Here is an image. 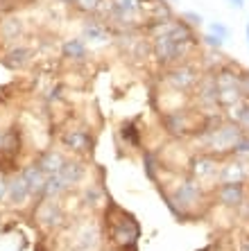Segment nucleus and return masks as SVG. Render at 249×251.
<instances>
[{"label": "nucleus", "mask_w": 249, "mask_h": 251, "mask_svg": "<svg viewBox=\"0 0 249 251\" xmlns=\"http://www.w3.org/2000/svg\"><path fill=\"white\" fill-rule=\"evenodd\" d=\"M161 195H163V199H166L168 208L172 210V215L179 217V222H186V217L191 215L197 206L204 204V199H206V186H202L197 179L186 175L184 179L172 188V195H166L163 190H161Z\"/></svg>", "instance_id": "obj_1"}, {"label": "nucleus", "mask_w": 249, "mask_h": 251, "mask_svg": "<svg viewBox=\"0 0 249 251\" xmlns=\"http://www.w3.org/2000/svg\"><path fill=\"white\" fill-rule=\"evenodd\" d=\"M195 48L197 43H181L170 39V36H157V39H152V57L157 59L159 66L170 68V66L188 61V57H191Z\"/></svg>", "instance_id": "obj_2"}, {"label": "nucleus", "mask_w": 249, "mask_h": 251, "mask_svg": "<svg viewBox=\"0 0 249 251\" xmlns=\"http://www.w3.org/2000/svg\"><path fill=\"white\" fill-rule=\"evenodd\" d=\"M107 220H109V226H111L109 235L113 242H118L120 251H138L136 245H138V238H140V226L132 213L120 210L118 220H111L109 215H107Z\"/></svg>", "instance_id": "obj_3"}, {"label": "nucleus", "mask_w": 249, "mask_h": 251, "mask_svg": "<svg viewBox=\"0 0 249 251\" xmlns=\"http://www.w3.org/2000/svg\"><path fill=\"white\" fill-rule=\"evenodd\" d=\"M145 2L147 0H109L107 16H109L111 23H118L122 29L138 27V16L145 18V23H147Z\"/></svg>", "instance_id": "obj_4"}, {"label": "nucleus", "mask_w": 249, "mask_h": 251, "mask_svg": "<svg viewBox=\"0 0 249 251\" xmlns=\"http://www.w3.org/2000/svg\"><path fill=\"white\" fill-rule=\"evenodd\" d=\"M202 75L204 73L199 66H195L193 61H184V64L170 66L166 73V84L174 93H191L197 86V82L202 79Z\"/></svg>", "instance_id": "obj_5"}, {"label": "nucleus", "mask_w": 249, "mask_h": 251, "mask_svg": "<svg viewBox=\"0 0 249 251\" xmlns=\"http://www.w3.org/2000/svg\"><path fill=\"white\" fill-rule=\"evenodd\" d=\"M204 118L197 120V116L191 109H170L166 116H163V127L170 136L174 138H186V136H195L197 129L202 127Z\"/></svg>", "instance_id": "obj_6"}, {"label": "nucleus", "mask_w": 249, "mask_h": 251, "mask_svg": "<svg viewBox=\"0 0 249 251\" xmlns=\"http://www.w3.org/2000/svg\"><path fill=\"white\" fill-rule=\"evenodd\" d=\"M220 161L211 152H195L188 158V176L197 179L202 186H211V181L218 183V172H220Z\"/></svg>", "instance_id": "obj_7"}, {"label": "nucleus", "mask_w": 249, "mask_h": 251, "mask_svg": "<svg viewBox=\"0 0 249 251\" xmlns=\"http://www.w3.org/2000/svg\"><path fill=\"white\" fill-rule=\"evenodd\" d=\"M34 220L46 228V231H57L66 224V215L61 206L55 199H36L34 206Z\"/></svg>", "instance_id": "obj_8"}, {"label": "nucleus", "mask_w": 249, "mask_h": 251, "mask_svg": "<svg viewBox=\"0 0 249 251\" xmlns=\"http://www.w3.org/2000/svg\"><path fill=\"white\" fill-rule=\"evenodd\" d=\"M195 100L204 116H211L213 109H220V100H218V84H215L213 73H204L202 79L195 86Z\"/></svg>", "instance_id": "obj_9"}, {"label": "nucleus", "mask_w": 249, "mask_h": 251, "mask_svg": "<svg viewBox=\"0 0 249 251\" xmlns=\"http://www.w3.org/2000/svg\"><path fill=\"white\" fill-rule=\"evenodd\" d=\"M247 183L249 181V161L238 156H224L220 161L218 183Z\"/></svg>", "instance_id": "obj_10"}, {"label": "nucleus", "mask_w": 249, "mask_h": 251, "mask_svg": "<svg viewBox=\"0 0 249 251\" xmlns=\"http://www.w3.org/2000/svg\"><path fill=\"white\" fill-rule=\"evenodd\" d=\"M59 143L66 152L73 154H91L93 147H95V138L91 136L88 129H66Z\"/></svg>", "instance_id": "obj_11"}, {"label": "nucleus", "mask_w": 249, "mask_h": 251, "mask_svg": "<svg viewBox=\"0 0 249 251\" xmlns=\"http://www.w3.org/2000/svg\"><path fill=\"white\" fill-rule=\"evenodd\" d=\"M213 197L224 208H240L247 199V183H218Z\"/></svg>", "instance_id": "obj_12"}, {"label": "nucleus", "mask_w": 249, "mask_h": 251, "mask_svg": "<svg viewBox=\"0 0 249 251\" xmlns=\"http://www.w3.org/2000/svg\"><path fill=\"white\" fill-rule=\"evenodd\" d=\"M32 199V190H29L28 181L21 175L9 176V190H7V204L12 208H23Z\"/></svg>", "instance_id": "obj_13"}, {"label": "nucleus", "mask_w": 249, "mask_h": 251, "mask_svg": "<svg viewBox=\"0 0 249 251\" xmlns=\"http://www.w3.org/2000/svg\"><path fill=\"white\" fill-rule=\"evenodd\" d=\"M18 175H21L25 181H28L29 190H32V197L39 199L41 197V190H43V183H46V176H48L46 172L39 168V163H36V161H32V163L23 165Z\"/></svg>", "instance_id": "obj_14"}, {"label": "nucleus", "mask_w": 249, "mask_h": 251, "mask_svg": "<svg viewBox=\"0 0 249 251\" xmlns=\"http://www.w3.org/2000/svg\"><path fill=\"white\" fill-rule=\"evenodd\" d=\"M34 161L39 163V168L50 176V175H59V170L64 168V163L68 158H66L64 152H59V150H46V152H41Z\"/></svg>", "instance_id": "obj_15"}, {"label": "nucleus", "mask_w": 249, "mask_h": 251, "mask_svg": "<svg viewBox=\"0 0 249 251\" xmlns=\"http://www.w3.org/2000/svg\"><path fill=\"white\" fill-rule=\"evenodd\" d=\"M84 175H86V168L80 163V161H75V158H68L64 163V168L59 170V176H61V181L70 188L80 186L82 181H84Z\"/></svg>", "instance_id": "obj_16"}, {"label": "nucleus", "mask_w": 249, "mask_h": 251, "mask_svg": "<svg viewBox=\"0 0 249 251\" xmlns=\"http://www.w3.org/2000/svg\"><path fill=\"white\" fill-rule=\"evenodd\" d=\"M29 59H32V50H29V48L14 46L12 50L2 57V64H5L9 70H21L29 64Z\"/></svg>", "instance_id": "obj_17"}, {"label": "nucleus", "mask_w": 249, "mask_h": 251, "mask_svg": "<svg viewBox=\"0 0 249 251\" xmlns=\"http://www.w3.org/2000/svg\"><path fill=\"white\" fill-rule=\"evenodd\" d=\"M82 36L86 39V41H93V43H107L111 41V32L105 23H100V21H88L84 23L82 27Z\"/></svg>", "instance_id": "obj_18"}, {"label": "nucleus", "mask_w": 249, "mask_h": 251, "mask_svg": "<svg viewBox=\"0 0 249 251\" xmlns=\"http://www.w3.org/2000/svg\"><path fill=\"white\" fill-rule=\"evenodd\" d=\"M61 54L70 61H84L88 54V48H86V41L84 39H66L61 43Z\"/></svg>", "instance_id": "obj_19"}, {"label": "nucleus", "mask_w": 249, "mask_h": 251, "mask_svg": "<svg viewBox=\"0 0 249 251\" xmlns=\"http://www.w3.org/2000/svg\"><path fill=\"white\" fill-rule=\"evenodd\" d=\"M68 193V186L61 181L59 175H50L46 176V183H43V190H41V197L39 199H57L59 195Z\"/></svg>", "instance_id": "obj_20"}, {"label": "nucleus", "mask_w": 249, "mask_h": 251, "mask_svg": "<svg viewBox=\"0 0 249 251\" xmlns=\"http://www.w3.org/2000/svg\"><path fill=\"white\" fill-rule=\"evenodd\" d=\"M23 34V23L16 16H7L5 21H0V39L2 41H14Z\"/></svg>", "instance_id": "obj_21"}, {"label": "nucleus", "mask_w": 249, "mask_h": 251, "mask_svg": "<svg viewBox=\"0 0 249 251\" xmlns=\"http://www.w3.org/2000/svg\"><path fill=\"white\" fill-rule=\"evenodd\" d=\"M120 136L129 147H140V129L134 127V120L120 125Z\"/></svg>", "instance_id": "obj_22"}, {"label": "nucleus", "mask_w": 249, "mask_h": 251, "mask_svg": "<svg viewBox=\"0 0 249 251\" xmlns=\"http://www.w3.org/2000/svg\"><path fill=\"white\" fill-rule=\"evenodd\" d=\"M75 240H77V249H91L95 242H98V231H95V226H84L80 231V233L75 235Z\"/></svg>", "instance_id": "obj_23"}, {"label": "nucleus", "mask_w": 249, "mask_h": 251, "mask_svg": "<svg viewBox=\"0 0 249 251\" xmlns=\"http://www.w3.org/2000/svg\"><path fill=\"white\" fill-rule=\"evenodd\" d=\"M102 2H107V0H73V5L80 9V12L84 14H95L102 9Z\"/></svg>", "instance_id": "obj_24"}, {"label": "nucleus", "mask_w": 249, "mask_h": 251, "mask_svg": "<svg viewBox=\"0 0 249 251\" xmlns=\"http://www.w3.org/2000/svg\"><path fill=\"white\" fill-rule=\"evenodd\" d=\"M199 41H202L206 48H211V50H220V48L224 46V39H222V36H218V34H213V32L199 36Z\"/></svg>", "instance_id": "obj_25"}, {"label": "nucleus", "mask_w": 249, "mask_h": 251, "mask_svg": "<svg viewBox=\"0 0 249 251\" xmlns=\"http://www.w3.org/2000/svg\"><path fill=\"white\" fill-rule=\"evenodd\" d=\"M143 163H145V172H147V176H150V179H157V175H154V165L159 163L157 156H154L152 152H145Z\"/></svg>", "instance_id": "obj_26"}, {"label": "nucleus", "mask_w": 249, "mask_h": 251, "mask_svg": "<svg viewBox=\"0 0 249 251\" xmlns=\"http://www.w3.org/2000/svg\"><path fill=\"white\" fill-rule=\"evenodd\" d=\"M209 32H213V34L222 36L224 41H226V36L231 34V32H229V27H226L224 23H220V21H211V23H209Z\"/></svg>", "instance_id": "obj_27"}, {"label": "nucleus", "mask_w": 249, "mask_h": 251, "mask_svg": "<svg viewBox=\"0 0 249 251\" xmlns=\"http://www.w3.org/2000/svg\"><path fill=\"white\" fill-rule=\"evenodd\" d=\"M181 18H184V21L191 25V27H199V25L204 23L202 14H197V12H184V14H181Z\"/></svg>", "instance_id": "obj_28"}, {"label": "nucleus", "mask_w": 249, "mask_h": 251, "mask_svg": "<svg viewBox=\"0 0 249 251\" xmlns=\"http://www.w3.org/2000/svg\"><path fill=\"white\" fill-rule=\"evenodd\" d=\"M240 93H243V98L249 100V73L247 70H240Z\"/></svg>", "instance_id": "obj_29"}, {"label": "nucleus", "mask_w": 249, "mask_h": 251, "mask_svg": "<svg viewBox=\"0 0 249 251\" xmlns=\"http://www.w3.org/2000/svg\"><path fill=\"white\" fill-rule=\"evenodd\" d=\"M7 190H9V176L0 175V201H7Z\"/></svg>", "instance_id": "obj_30"}, {"label": "nucleus", "mask_w": 249, "mask_h": 251, "mask_svg": "<svg viewBox=\"0 0 249 251\" xmlns=\"http://www.w3.org/2000/svg\"><path fill=\"white\" fill-rule=\"evenodd\" d=\"M238 251H249V235H243L238 242Z\"/></svg>", "instance_id": "obj_31"}, {"label": "nucleus", "mask_w": 249, "mask_h": 251, "mask_svg": "<svg viewBox=\"0 0 249 251\" xmlns=\"http://www.w3.org/2000/svg\"><path fill=\"white\" fill-rule=\"evenodd\" d=\"M226 2H229L231 7H236V9H243V5L247 2V0H226Z\"/></svg>", "instance_id": "obj_32"}, {"label": "nucleus", "mask_w": 249, "mask_h": 251, "mask_svg": "<svg viewBox=\"0 0 249 251\" xmlns=\"http://www.w3.org/2000/svg\"><path fill=\"white\" fill-rule=\"evenodd\" d=\"M245 34H247V46H249V21H247V25H245Z\"/></svg>", "instance_id": "obj_33"}, {"label": "nucleus", "mask_w": 249, "mask_h": 251, "mask_svg": "<svg viewBox=\"0 0 249 251\" xmlns=\"http://www.w3.org/2000/svg\"><path fill=\"white\" fill-rule=\"evenodd\" d=\"M199 251H209V247H204V249H199Z\"/></svg>", "instance_id": "obj_34"}]
</instances>
